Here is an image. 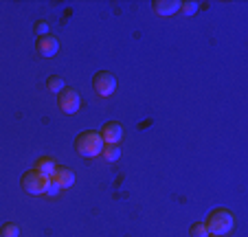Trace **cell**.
Masks as SVG:
<instances>
[{
	"mask_svg": "<svg viewBox=\"0 0 248 237\" xmlns=\"http://www.w3.org/2000/svg\"><path fill=\"white\" fill-rule=\"evenodd\" d=\"M204 224H206L211 235L226 237V235H231L235 228V215L231 213L229 209H213Z\"/></svg>",
	"mask_w": 248,
	"mask_h": 237,
	"instance_id": "6da1fadb",
	"label": "cell"
},
{
	"mask_svg": "<svg viewBox=\"0 0 248 237\" xmlns=\"http://www.w3.org/2000/svg\"><path fill=\"white\" fill-rule=\"evenodd\" d=\"M75 149L79 156L84 158H97L101 156L103 149V139L97 130H86L75 139Z\"/></svg>",
	"mask_w": 248,
	"mask_h": 237,
	"instance_id": "7a4b0ae2",
	"label": "cell"
},
{
	"mask_svg": "<svg viewBox=\"0 0 248 237\" xmlns=\"http://www.w3.org/2000/svg\"><path fill=\"white\" fill-rule=\"evenodd\" d=\"M48 182H51V178L44 176V174H40L38 169H29V172L22 174V178H20V185H22V189L27 191V193H31V195L46 193Z\"/></svg>",
	"mask_w": 248,
	"mask_h": 237,
	"instance_id": "3957f363",
	"label": "cell"
},
{
	"mask_svg": "<svg viewBox=\"0 0 248 237\" xmlns=\"http://www.w3.org/2000/svg\"><path fill=\"white\" fill-rule=\"evenodd\" d=\"M57 108H60L64 114H77L81 108V97L75 88H64L57 95Z\"/></svg>",
	"mask_w": 248,
	"mask_h": 237,
	"instance_id": "277c9868",
	"label": "cell"
},
{
	"mask_svg": "<svg viewBox=\"0 0 248 237\" xmlns=\"http://www.w3.org/2000/svg\"><path fill=\"white\" fill-rule=\"evenodd\" d=\"M93 88L99 97H112L114 90H117V79L108 70H99L93 77Z\"/></svg>",
	"mask_w": 248,
	"mask_h": 237,
	"instance_id": "5b68a950",
	"label": "cell"
},
{
	"mask_svg": "<svg viewBox=\"0 0 248 237\" xmlns=\"http://www.w3.org/2000/svg\"><path fill=\"white\" fill-rule=\"evenodd\" d=\"M99 134L103 139V145H119L123 139V126L117 121H110L99 130Z\"/></svg>",
	"mask_w": 248,
	"mask_h": 237,
	"instance_id": "8992f818",
	"label": "cell"
},
{
	"mask_svg": "<svg viewBox=\"0 0 248 237\" xmlns=\"http://www.w3.org/2000/svg\"><path fill=\"white\" fill-rule=\"evenodd\" d=\"M35 51L42 57H53L60 51V40L55 35H42L38 37V44H35Z\"/></svg>",
	"mask_w": 248,
	"mask_h": 237,
	"instance_id": "52a82bcc",
	"label": "cell"
},
{
	"mask_svg": "<svg viewBox=\"0 0 248 237\" xmlns=\"http://www.w3.org/2000/svg\"><path fill=\"white\" fill-rule=\"evenodd\" d=\"M51 180L55 182V185H60V189H68V187L75 185V172L70 167H64V165H57Z\"/></svg>",
	"mask_w": 248,
	"mask_h": 237,
	"instance_id": "ba28073f",
	"label": "cell"
},
{
	"mask_svg": "<svg viewBox=\"0 0 248 237\" xmlns=\"http://www.w3.org/2000/svg\"><path fill=\"white\" fill-rule=\"evenodd\" d=\"M152 7L158 16H173L180 11V0H154Z\"/></svg>",
	"mask_w": 248,
	"mask_h": 237,
	"instance_id": "9c48e42d",
	"label": "cell"
},
{
	"mask_svg": "<svg viewBox=\"0 0 248 237\" xmlns=\"http://www.w3.org/2000/svg\"><path fill=\"white\" fill-rule=\"evenodd\" d=\"M55 167H57V163L53 160L51 156H42V158H38V160H35V165H33V169H38L40 174H44V176H48V178L53 176Z\"/></svg>",
	"mask_w": 248,
	"mask_h": 237,
	"instance_id": "30bf717a",
	"label": "cell"
},
{
	"mask_svg": "<svg viewBox=\"0 0 248 237\" xmlns=\"http://www.w3.org/2000/svg\"><path fill=\"white\" fill-rule=\"evenodd\" d=\"M101 156L106 158L108 163H114V160H119V156H121V147H119V145H103Z\"/></svg>",
	"mask_w": 248,
	"mask_h": 237,
	"instance_id": "8fae6325",
	"label": "cell"
},
{
	"mask_svg": "<svg viewBox=\"0 0 248 237\" xmlns=\"http://www.w3.org/2000/svg\"><path fill=\"white\" fill-rule=\"evenodd\" d=\"M46 88H48V90H51V93L60 95V93H62V90H64V88H66V86H64V79H62V77H60V75H51V77H48V79H46Z\"/></svg>",
	"mask_w": 248,
	"mask_h": 237,
	"instance_id": "7c38bea8",
	"label": "cell"
},
{
	"mask_svg": "<svg viewBox=\"0 0 248 237\" xmlns=\"http://www.w3.org/2000/svg\"><path fill=\"white\" fill-rule=\"evenodd\" d=\"M0 235L2 237H20V226L16 222H7L0 226Z\"/></svg>",
	"mask_w": 248,
	"mask_h": 237,
	"instance_id": "4fadbf2b",
	"label": "cell"
},
{
	"mask_svg": "<svg viewBox=\"0 0 248 237\" xmlns=\"http://www.w3.org/2000/svg\"><path fill=\"white\" fill-rule=\"evenodd\" d=\"M209 228H206L204 222H196L191 224V228H189V237H209Z\"/></svg>",
	"mask_w": 248,
	"mask_h": 237,
	"instance_id": "5bb4252c",
	"label": "cell"
},
{
	"mask_svg": "<svg viewBox=\"0 0 248 237\" xmlns=\"http://www.w3.org/2000/svg\"><path fill=\"white\" fill-rule=\"evenodd\" d=\"M196 11H198L196 2H191V0H187V2H180V14H183V16H193Z\"/></svg>",
	"mask_w": 248,
	"mask_h": 237,
	"instance_id": "9a60e30c",
	"label": "cell"
},
{
	"mask_svg": "<svg viewBox=\"0 0 248 237\" xmlns=\"http://www.w3.org/2000/svg\"><path fill=\"white\" fill-rule=\"evenodd\" d=\"M33 31H35V35H38V37L48 35V22H46V20H38V22H35V27H33Z\"/></svg>",
	"mask_w": 248,
	"mask_h": 237,
	"instance_id": "2e32d148",
	"label": "cell"
},
{
	"mask_svg": "<svg viewBox=\"0 0 248 237\" xmlns=\"http://www.w3.org/2000/svg\"><path fill=\"white\" fill-rule=\"evenodd\" d=\"M60 191H62V189H60V185H55V182H53V180L48 182V187H46V195H51V198H55V195L60 193Z\"/></svg>",
	"mask_w": 248,
	"mask_h": 237,
	"instance_id": "e0dca14e",
	"label": "cell"
},
{
	"mask_svg": "<svg viewBox=\"0 0 248 237\" xmlns=\"http://www.w3.org/2000/svg\"><path fill=\"white\" fill-rule=\"evenodd\" d=\"M209 237H217V235H209Z\"/></svg>",
	"mask_w": 248,
	"mask_h": 237,
	"instance_id": "ac0fdd59",
	"label": "cell"
}]
</instances>
